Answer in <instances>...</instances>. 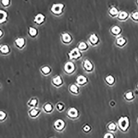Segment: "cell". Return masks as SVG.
Here are the masks:
<instances>
[{"label": "cell", "mask_w": 138, "mask_h": 138, "mask_svg": "<svg viewBox=\"0 0 138 138\" xmlns=\"http://www.w3.org/2000/svg\"><path fill=\"white\" fill-rule=\"evenodd\" d=\"M66 126V123L63 119H59L54 122L53 127L58 132H62L65 129Z\"/></svg>", "instance_id": "6da1fadb"}, {"label": "cell", "mask_w": 138, "mask_h": 138, "mask_svg": "<svg viewBox=\"0 0 138 138\" xmlns=\"http://www.w3.org/2000/svg\"><path fill=\"white\" fill-rule=\"evenodd\" d=\"M66 116L71 120H75L79 117L80 115L79 110L75 107H71L67 111Z\"/></svg>", "instance_id": "7a4b0ae2"}, {"label": "cell", "mask_w": 138, "mask_h": 138, "mask_svg": "<svg viewBox=\"0 0 138 138\" xmlns=\"http://www.w3.org/2000/svg\"><path fill=\"white\" fill-rule=\"evenodd\" d=\"M120 128L123 131H125L128 128L129 126V120L127 117H121L118 122Z\"/></svg>", "instance_id": "3957f363"}, {"label": "cell", "mask_w": 138, "mask_h": 138, "mask_svg": "<svg viewBox=\"0 0 138 138\" xmlns=\"http://www.w3.org/2000/svg\"><path fill=\"white\" fill-rule=\"evenodd\" d=\"M41 112V110L39 107H33L31 108L28 111L29 116L32 118H36L39 116Z\"/></svg>", "instance_id": "277c9868"}, {"label": "cell", "mask_w": 138, "mask_h": 138, "mask_svg": "<svg viewBox=\"0 0 138 138\" xmlns=\"http://www.w3.org/2000/svg\"><path fill=\"white\" fill-rule=\"evenodd\" d=\"M42 110L44 112L47 114L52 113L54 110V106L51 102H47L42 106Z\"/></svg>", "instance_id": "5b68a950"}, {"label": "cell", "mask_w": 138, "mask_h": 138, "mask_svg": "<svg viewBox=\"0 0 138 138\" xmlns=\"http://www.w3.org/2000/svg\"><path fill=\"white\" fill-rule=\"evenodd\" d=\"M39 104V100L37 98H32L27 102V105L30 108L37 107Z\"/></svg>", "instance_id": "8992f818"}, {"label": "cell", "mask_w": 138, "mask_h": 138, "mask_svg": "<svg viewBox=\"0 0 138 138\" xmlns=\"http://www.w3.org/2000/svg\"><path fill=\"white\" fill-rule=\"evenodd\" d=\"M64 7V5L61 4H54L51 8V11L54 13L59 14L62 12V9Z\"/></svg>", "instance_id": "52a82bcc"}, {"label": "cell", "mask_w": 138, "mask_h": 138, "mask_svg": "<svg viewBox=\"0 0 138 138\" xmlns=\"http://www.w3.org/2000/svg\"><path fill=\"white\" fill-rule=\"evenodd\" d=\"M69 56H70V59H72L73 58L77 59V58L81 56V54H80L79 50L77 48H75L74 49L71 51L69 54Z\"/></svg>", "instance_id": "ba28073f"}, {"label": "cell", "mask_w": 138, "mask_h": 138, "mask_svg": "<svg viewBox=\"0 0 138 138\" xmlns=\"http://www.w3.org/2000/svg\"><path fill=\"white\" fill-rule=\"evenodd\" d=\"M64 68L68 73H71L74 70V66L72 62H68L66 64Z\"/></svg>", "instance_id": "9c48e42d"}, {"label": "cell", "mask_w": 138, "mask_h": 138, "mask_svg": "<svg viewBox=\"0 0 138 138\" xmlns=\"http://www.w3.org/2000/svg\"><path fill=\"white\" fill-rule=\"evenodd\" d=\"M56 108L59 112H63L65 110V105L64 103L61 102H58L56 105Z\"/></svg>", "instance_id": "30bf717a"}, {"label": "cell", "mask_w": 138, "mask_h": 138, "mask_svg": "<svg viewBox=\"0 0 138 138\" xmlns=\"http://www.w3.org/2000/svg\"><path fill=\"white\" fill-rule=\"evenodd\" d=\"M44 18V16H43L42 14H38L35 17L34 21L36 22L37 23L40 24L43 22Z\"/></svg>", "instance_id": "8fae6325"}, {"label": "cell", "mask_w": 138, "mask_h": 138, "mask_svg": "<svg viewBox=\"0 0 138 138\" xmlns=\"http://www.w3.org/2000/svg\"><path fill=\"white\" fill-rule=\"evenodd\" d=\"M8 117V114L4 111H0V121L3 122L6 120Z\"/></svg>", "instance_id": "7c38bea8"}, {"label": "cell", "mask_w": 138, "mask_h": 138, "mask_svg": "<svg viewBox=\"0 0 138 138\" xmlns=\"http://www.w3.org/2000/svg\"><path fill=\"white\" fill-rule=\"evenodd\" d=\"M77 81L78 84L82 85L87 82V79L84 76H80L77 78Z\"/></svg>", "instance_id": "4fadbf2b"}, {"label": "cell", "mask_w": 138, "mask_h": 138, "mask_svg": "<svg viewBox=\"0 0 138 138\" xmlns=\"http://www.w3.org/2000/svg\"><path fill=\"white\" fill-rule=\"evenodd\" d=\"M70 91L72 93H74V94H78V87L75 85L73 84L71 85L70 87Z\"/></svg>", "instance_id": "5bb4252c"}, {"label": "cell", "mask_w": 138, "mask_h": 138, "mask_svg": "<svg viewBox=\"0 0 138 138\" xmlns=\"http://www.w3.org/2000/svg\"><path fill=\"white\" fill-rule=\"evenodd\" d=\"M0 23L3 22L6 20V18L7 17V14L5 11H0Z\"/></svg>", "instance_id": "9a60e30c"}, {"label": "cell", "mask_w": 138, "mask_h": 138, "mask_svg": "<svg viewBox=\"0 0 138 138\" xmlns=\"http://www.w3.org/2000/svg\"><path fill=\"white\" fill-rule=\"evenodd\" d=\"M62 82V80L59 76H58L53 79V83L56 85H59L61 84Z\"/></svg>", "instance_id": "2e32d148"}, {"label": "cell", "mask_w": 138, "mask_h": 138, "mask_svg": "<svg viewBox=\"0 0 138 138\" xmlns=\"http://www.w3.org/2000/svg\"><path fill=\"white\" fill-rule=\"evenodd\" d=\"M82 130L84 132L88 133L91 130V127L89 124H85L83 127Z\"/></svg>", "instance_id": "e0dca14e"}, {"label": "cell", "mask_w": 138, "mask_h": 138, "mask_svg": "<svg viewBox=\"0 0 138 138\" xmlns=\"http://www.w3.org/2000/svg\"><path fill=\"white\" fill-rule=\"evenodd\" d=\"M84 66L85 67V68H86V69L88 70H91L92 67H93L92 64L88 60L85 61V62Z\"/></svg>", "instance_id": "ac0fdd59"}, {"label": "cell", "mask_w": 138, "mask_h": 138, "mask_svg": "<svg viewBox=\"0 0 138 138\" xmlns=\"http://www.w3.org/2000/svg\"><path fill=\"white\" fill-rule=\"evenodd\" d=\"M63 36V39L64 42H69L71 40V37L70 35L68 34H62Z\"/></svg>", "instance_id": "d6986e66"}, {"label": "cell", "mask_w": 138, "mask_h": 138, "mask_svg": "<svg viewBox=\"0 0 138 138\" xmlns=\"http://www.w3.org/2000/svg\"><path fill=\"white\" fill-rule=\"evenodd\" d=\"M16 42L17 45L20 47H22L24 44V39L22 38H19L16 40Z\"/></svg>", "instance_id": "ffe728a7"}, {"label": "cell", "mask_w": 138, "mask_h": 138, "mask_svg": "<svg viewBox=\"0 0 138 138\" xmlns=\"http://www.w3.org/2000/svg\"><path fill=\"white\" fill-rule=\"evenodd\" d=\"M116 125L114 123H110L108 126V128L110 131H115L116 129Z\"/></svg>", "instance_id": "44dd1931"}, {"label": "cell", "mask_w": 138, "mask_h": 138, "mask_svg": "<svg viewBox=\"0 0 138 138\" xmlns=\"http://www.w3.org/2000/svg\"><path fill=\"white\" fill-rule=\"evenodd\" d=\"M90 41H91V42L93 43H96L98 40V37H96L95 34H93V35H92L91 36H90Z\"/></svg>", "instance_id": "7402d4cb"}, {"label": "cell", "mask_w": 138, "mask_h": 138, "mask_svg": "<svg viewBox=\"0 0 138 138\" xmlns=\"http://www.w3.org/2000/svg\"><path fill=\"white\" fill-rule=\"evenodd\" d=\"M120 30H121L120 29L118 26H115L112 29V33L115 34H117L118 33H119L120 32Z\"/></svg>", "instance_id": "603a6c76"}, {"label": "cell", "mask_w": 138, "mask_h": 138, "mask_svg": "<svg viewBox=\"0 0 138 138\" xmlns=\"http://www.w3.org/2000/svg\"><path fill=\"white\" fill-rule=\"evenodd\" d=\"M106 81L109 84H112L114 82V78L112 76H108L107 77Z\"/></svg>", "instance_id": "cb8c5ba5"}, {"label": "cell", "mask_w": 138, "mask_h": 138, "mask_svg": "<svg viewBox=\"0 0 138 138\" xmlns=\"http://www.w3.org/2000/svg\"><path fill=\"white\" fill-rule=\"evenodd\" d=\"M0 50L3 53H7L9 51V49L8 48V46L6 45L3 46V47H2V48L0 49Z\"/></svg>", "instance_id": "d4e9b609"}, {"label": "cell", "mask_w": 138, "mask_h": 138, "mask_svg": "<svg viewBox=\"0 0 138 138\" xmlns=\"http://www.w3.org/2000/svg\"><path fill=\"white\" fill-rule=\"evenodd\" d=\"M127 16H128V15H127V12H122L120 14L119 17H120V18L121 19H124L125 18L127 17Z\"/></svg>", "instance_id": "484cf974"}, {"label": "cell", "mask_w": 138, "mask_h": 138, "mask_svg": "<svg viewBox=\"0 0 138 138\" xmlns=\"http://www.w3.org/2000/svg\"><path fill=\"white\" fill-rule=\"evenodd\" d=\"M30 33L32 36H34L35 35L37 34V30L36 29L34 28H30Z\"/></svg>", "instance_id": "4316f807"}, {"label": "cell", "mask_w": 138, "mask_h": 138, "mask_svg": "<svg viewBox=\"0 0 138 138\" xmlns=\"http://www.w3.org/2000/svg\"><path fill=\"white\" fill-rule=\"evenodd\" d=\"M125 42V40L123 38H120L117 40V44L120 45H122Z\"/></svg>", "instance_id": "83f0119b"}, {"label": "cell", "mask_w": 138, "mask_h": 138, "mask_svg": "<svg viewBox=\"0 0 138 138\" xmlns=\"http://www.w3.org/2000/svg\"><path fill=\"white\" fill-rule=\"evenodd\" d=\"M78 48L80 49H85L87 48V45L84 42H81Z\"/></svg>", "instance_id": "f1b7e54d"}, {"label": "cell", "mask_w": 138, "mask_h": 138, "mask_svg": "<svg viewBox=\"0 0 138 138\" xmlns=\"http://www.w3.org/2000/svg\"><path fill=\"white\" fill-rule=\"evenodd\" d=\"M126 98L127 99H130L133 98V95L132 92H129L126 94Z\"/></svg>", "instance_id": "f546056e"}, {"label": "cell", "mask_w": 138, "mask_h": 138, "mask_svg": "<svg viewBox=\"0 0 138 138\" xmlns=\"http://www.w3.org/2000/svg\"><path fill=\"white\" fill-rule=\"evenodd\" d=\"M110 12L111 13V14L114 15H116V14H117L118 12V11L116 8H112L110 10Z\"/></svg>", "instance_id": "4dcf8cb0"}, {"label": "cell", "mask_w": 138, "mask_h": 138, "mask_svg": "<svg viewBox=\"0 0 138 138\" xmlns=\"http://www.w3.org/2000/svg\"><path fill=\"white\" fill-rule=\"evenodd\" d=\"M104 138H114V135L111 133H107L104 136Z\"/></svg>", "instance_id": "1f68e13d"}, {"label": "cell", "mask_w": 138, "mask_h": 138, "mask_svg": "<svg viewBox=\"0 0 138 138\" xmlns=\"http://www.w3.org/2000/svg\"><path fill=\"white\" fill-rule=\"evenodd\" d=\"M42 70L43 72L45 73H49L50 72V69L48 67H45L44 68H42Z\"/></svg>", "instance_id": "d6a6232c"}, {"label": "cell", "mask_w": 138, "mask_h": 138, "mask_svg": "<svg viewBox=\"0 0 138 138\" xmlns=\"http://www.w3.org/2000/svg\"><path fill=\"white\" fill-rule=\"evenodd\" d=\"M132 17L135 19H136V20L138 19V12H135V13H134Z\"/></svg>", "instance_id": "836d02e7"}, {"label": "cell", "mask_w": 138, "mask_h": 138, "mask_svg": "<svg viewBox=\"0 0 138 138\" xmlns=\"http://www.w3.org/2000/svg\"><path fill=\"white\" fill-rule=\"evenodd\" d=\"M2 3L5 6H7L9 3V0H2Z\"/></svg>", "instance_id": "e575fe53"}, {"label": "cell", "mask_w": 138, "mask_h": 138, "mask_svg": "<svg viewBox=\"0 0 138 138\" xmlns=\"http://www.w3.org/2000/svg\"><path fill=\"white\" fill-rule=\"evenodd\" d=\"M50 138H55V137H50Z\"/></svg>", "instance_id": "d590c367"}, {"label": "cell", "mask_w": 138, "mask_h": 138, "mask_svg": "<svg viewBox=\"0 0 138 138\" xmlns=\"http://www.w3.org/2000/svg\"></svg>", "instance_id": "8d00e7d4"}, {"label": "cell", "mask_w": 138, "mask_h": 138, "mask_svg": "<svg viewBox=\"0 0 138 138\" xmlns=\"http://www.w3.org/2000/svg\"></svg>", "instance_id": "74e56055"}]
</instances>
